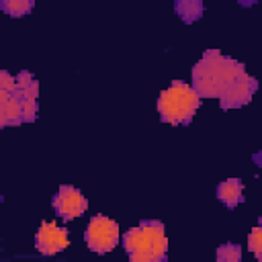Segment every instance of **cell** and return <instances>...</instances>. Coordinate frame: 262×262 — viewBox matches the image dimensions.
<instances>
[{"label": "cell", "mask_w": 262, "mask_h": 262, "mask_svg": "<svg viewBox=\"0 0 262 262\" xmlns=\"http://www.w3.org/2000/svg\"><path fill=\"white\" fill-rule=\"evenodd\" d=\"M201 106V96L186 82H172L158 98L160 119L170 125H184Z\"/></svg>", "instance_id": "obj_3"}, {"label": "cell", "mask_w": 262, "mask_h": 262, "mask_svg": "<svg viewBox=\"0 0 262 262\" xmlns=\"http://www.w3.org/2000/svg\"><path fill=\"white\" fill-rule=\"evenodd\" d=\"M244 66L217 49H209L192 68V88L199 96L219 98L229 84L244 74Z\"/></svg>", "instance_id": "obj_1"}, {"label": "cell", "mask_w": 262, "mask_h": 262, "mask_svg": "<svg viewBox=\"0 0 262 262\" xmlns=\"http://www.w3.org/2000/svg\"><path fill=\"white\" fill-rule=\"evenodd\" d=\"M18 123H23L20 100L16 98L14 90L12 92L0 90V129L8 125H18Z\"/></svg>", "instance_id": "obj_8"}, {"label": "cell", "mask_w": 262, "mask_h": 262, "mask_svg": "<svg viewBox=\"0 0 262 262\" xmlns=\"http://www.w3.org/2000/svg\"><path fill=\"white\" fill-rule=\"evenodd\" d=\"M239 258H242V250L237 244H225L217 250L219 262H239Z\"/></svg>", "instance_id": "obj_12"}, {"label": "cell", "mask_w": 262, "mask_h": 262, "mask_svg": "<svg viewBox=\"0 0 262 262\" xmlns=\"http://www.w3.org/2000/svg\"><path fill=\"white\" fill-rule=\"evenodd\" d=\"M0 90H6V92L14 90V76H10L4 70H0Z\"/></svg>", "instance_id": "obj_15"}, {"label": "cell", "mask_w": 262, "mask_h": 262, "mask_svg": "<svg viewBox=\"0 0 262 262\" xmlns=\"http://www.w3.org/2000/svg\"><path fill=\"white\" fill-rule=\"evenodd\" d=\"M70 246V235H68V229L51 223V221H45L41 223V227L37 229L35 233V248L43 254V256H51V254H57L61 250H66Z\"/></svg>", "instance_id": "obj_6"}, {"label": "cell", "mask_w": 262, "mask_h": 262, "mask_svg": "<svg viewBox=\"0 0 262 262\" xmlns=\"http://www.w3.org/2000/svg\"><path fill=\"white\" fill-rule=\"evenodd\" d=\"M0 6H2V10L6 14L18 18V16H25V14H29L33 10L35 0H2Z\"/></svg>", "instance_id": "obj_11"}, {"label": "cell", "mask_w": 262, "mask_h": 262, "mask_svg": "<svg viewBox=\"0 0 262 262\" xmlns=\"http://www.w3.org/2000/svg\"><path fill=\"white\" fill-rule=\"evenodd\" d=\"M20 113H23V123H31L37 117V98H23L20 100Z\"/></svg>", "instance_id": "obj_14"}, {"label": "cell", "mask_w": 262, "mask_h": 262, "mask_svg": "<svg viewBox=\"0 0 262 262\" xmlns=\"http://www.w3.org/2000/svg\"><path fill=\"white\" fill-rule=\"evenodd\" d=\"M176 14L184 20V23H194L203 16V0H178L176 2Z\"/></svg>", "instance_id": "obj_10"}, {"label": "cell", "mask_w": 262, "mask_h": 262, "mask_svg": "<svg viewBox=\"0 0 262 262\" xmlns=\"http://www.w3.org/2000/svg\"><path fill=\"white\" fill-rule=\"evenodd\" d=\"M217 196H219V201H221L225 207H229V209L237 207V205L242 203V199H244V184H242V180H239V178L223 180V182L217 186Z\"/></svg>", "instance_id": "obj_9"}, {"label": "cell", "mask_w": 262, "mask_h": 262, "mask_svg": "<svg viewBox=\"0 0 262 262\" xmlns=\"http://www.w3.org/2000/svg\"><path fill=\"white\" fill-rule=\"evenodd\" d=\"M51 205H53V211H55L61 219H66V221L84 215L86 209H88L86 196H84L76 186H70V184L61 186V188L55 192Z\"/></svg>", "instance_id": "obj_5"}, {"label": "cell", "mask_w": 262, "mask_h": 262, "mask_svg": "<svg viewBox=\"0 0 262 262\" xmlns=\"http://www.w3.org/2000/svg\"><path fill=\"white\" fill-rule=\"evenodd\" d=\"M248 250L260 260L262 258V229L260 227H254L250 237H248Z\"/></svg>", "instance_id": "obj_13"}, {"label": "cell", "mask_w": 262, "mask_h": 262, "mask_svg": "<svg viewBox=\"0 0 262 262\" xmlns=\"http://www.w3.org/2000/svg\"><path fill=\"white\" fill-rule=\"evenodd\" d=\"M84 237L92 252L106 254L119 244V225H117V221H113L104 215H96L90 219Z\"/></svg>", "instance_id": "obj_4"}, {"label": "cell", "mask_w": 262, "mask_h": 262, "mask_svg": "<svg viewBox=\"0 0 262 262\" xmlns=\"http://www.w3.org/2000/svg\"><path fill=\"white\" fill-rule=\"evenodd\" d=\"M256 88H258V84H256V80L252 76H248L246 72L239 74L229 84V88L219 96L221 108H237V106H244L252 98V94L256 92Z\"/></svg>", "instance_id": "obj_7"}, {"label": "cell", "mask_w": 262, "mask_h": 262, "mask_svg": "<svg viewBox=\"0 0 262 262\" xmlns=\"http://www.w3.org/2000/svg\"><path fill=\"white\" fill-rule=\"evenodd\" d=\"M254 2H256V0H239V4H242V6H246V4L250 6V4H254Z\"/></svg>", "instance_id": "obj_16"}, {"label": "cell", "mask_w": 262, "mask_h": 262, "mask_svg": "<svg viewBox=\"0 0 262 262\" xmlns=\"http://www.w3.org/2000/svg\"><path fill=\"white\" fill-rule=\"evenodd\" d=\"M123 248L131 262L164 260L168 252L166 229L160 221H143L123 235Z\"/></svg>", "instance_id": "obj_2"}]
</instances>
